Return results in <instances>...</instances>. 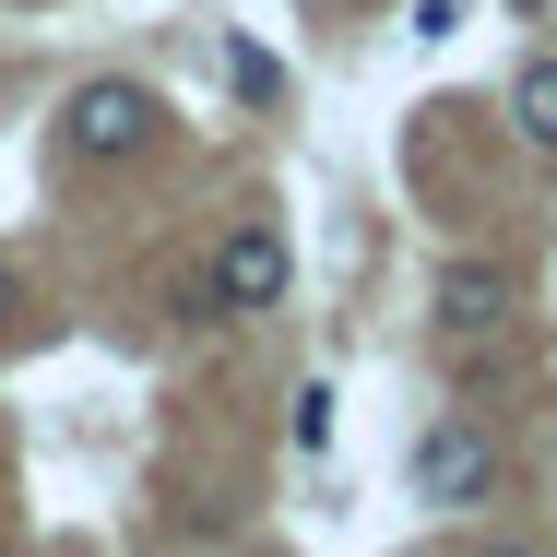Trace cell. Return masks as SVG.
Masks as SVG:
<instances>
[{
  "label": "cell",
  "instance_id": "cell-1",
  "mask_svg": "<svg viewBox=\"0 0 557 557\" xmlns=\"http://www.w3.org/2000/svg\"><path fill=\"white\" fill-rule=\"evenodd\" d=\"M154 131H166L154 84H131V72H96V84H72V108H60V154H84V166H119V154H143Z\"/></svg>",
  "mask_w": 557,
  "mask_h": 557
},
{
  "label": "cell",
  "instance_id": "cell-2",
  "mask_svg": "<svg viewBox=\"0 0 557 557\" xmlns=\"http://www.w3.org/2000/svg\"><path fill=\"white\" fill-rule=\"evenodd\" d=\"M285 237L273 225H225L214 237V273H202V321H249V309H273L285 297Z\"/></svg>",
  "mask_w": 557,
  "mask_h": 557
},
{
  "label": "cell",
  "instance_id": "cell-3",
  "mask_svg": "<svg viewBox=\"0 0 557 557\" xmlns=\"http://www.w3.org/2000/svg\"><path fill=\"white\" fill-rule=\"evenodd\" d=\"M498 486V440L474 428V416H440L428 440H416V498H440V510H474Z\"/></svg>",
  "mask_w": 557,
  "mask_h": 557
},
{
  "label": "cell",
  "instance_id": "cell-4",
  "mask_svg": "<svg viewBox=\"0 0 557 557\" xmlns=\"http://www.w3.org/2000/svg\"><path fill=\"white\" fill-rule=\"evenodd\" d=\"M510 297H522V285H510V261H450V273H440V333L486 344L498 321H510Z\"/></svg>",
  "mask_w": 557,
  "mask_h": 557
},
{
  "label": "cell",
  "instance_id": "cell-5",
  "mask_svg": "<svg viewBox=\"0 0 557 557\" xmlns=\"http://www.w3.org/2000/svg\"><path fill=\"white\" fill-rule=\"evenodd\" d=\"M510 119H522V143L557 154V60H522V84H510Z\"/></svg>",
  "mask_w": 557,
  "mask_h": 557
},
{
  "label": "cell",
  "instance_id": "cell-6",
  "mask_svg": "<svg viewBox=\"0 0 557 557\" xmlns=\"http://www.w3.org/2000/svg\"><path fill=\"white\" fill-rule=\"evenodd\" d=\"M225 84H237V96H261V108H273V96H285V72H273V60H261V48H225Z\"/></svg>",
  "mask_w": 557,
  "mask_h": 557
},
{
  "label": "cell",
  "instance_id": "cell-7",
  "mask_svg": "<svg viewBox=\"0 0 557 557\" xmlns=\"http://www.w3.org/2000/svg\"><path fill=\"white\" fill-rule=\"evenodd\" d=\"M12 309H24V285H12V261H0V333H12Z\"/></svg>",
  "mask_w": 557,
  "mask_h": 557
},
{
  "label": "cell",
  "instance_id": "cell-8",
  "mask_svg": "<svg viewBox=\"0 0 557 557\" xmlns=\"http://www.w3.org/2000/svg\"><path fill=\"white\" fill-rule=\"evenodd\" d=\"M474 557H534V546H474Z\"/></svg>",
  "mask_w": 557,
  "mask_h": 557
},
{
  "label": "cell",
  "instance_id": "cell-9",
  "mask_svg": "<svg viewBox=\"0 0 557 557\" xmlns=\"http://www.w3.org/2000/svg\"><path fill=\"white\" fill-rule=\"evenodd\" d=\"M510 12H557V0H510Z\"/></svg>",
  "mask_w": 557,
  "mask_h": 557
}]
</instances>
